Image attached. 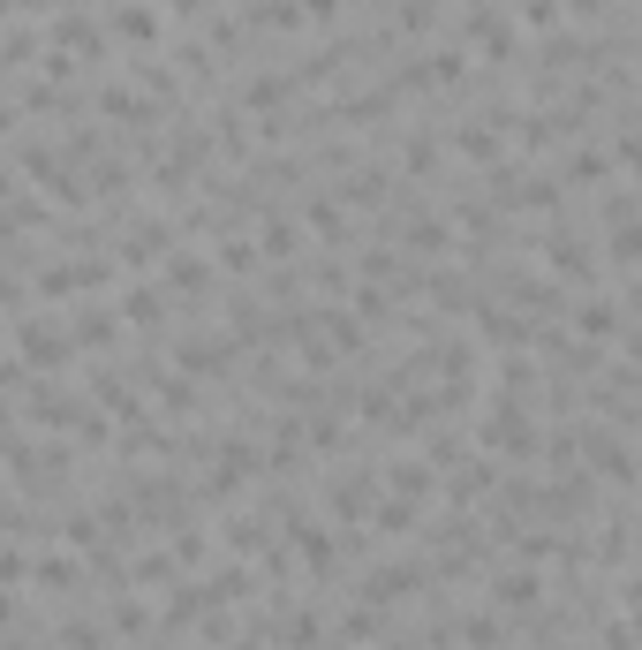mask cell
<instances>
[{
  "label": "cell",
  "instance_id": "cell-5",
  "mask_svg": "<svg viewBox=\"0 0 642 650\" xmlns=\"http://www.w3.org/2000/svg\"><path fill=\"white\" fill-rule=\"evenodd\" d=\"M167 8H204V0H167Z\"/></svg>",
  "mask_w": 642,
  "mask_h": 650
},
{
  "label": "cell",
  "instance_id": "cell-4",
  "mask_svg": "<svg viewBox=\"0 0 642 650\" xmlns=\"http://www.w3.org/2000/svg\"><path fill=\"white\" fill-rule=\"evenodd\" d=\"M167 280H174V288H204V265H197V257H174Z\"/></svg>",
  "mask_w": 642,
  "mask_h": 650
},
{
  "label": "cell",
  "instance_id": "cell-2",
  "mask_svg": "<svg viewBox=\"0 0 642 650\" xmlns=\"http://www.w3.org/2000/svg\"><path fill=\"white\" fill-rule=\"evenodd\" d=\"M114 23H121V38H152V31H159V16L144 8V0H129V8H114Z\"/></svg>",
  "mask_w": 642,
  "mask_h": 650
},
{
  "label": "cell",
  "instance_id": "cell-3",
  "mask_svg": "<svg viewBox=\"0 0 642 650\" xmlns=\"http://www.w3.org/2000/svg\"><path fill=\"white\" fill-rule=\"evenodd\" d=\"M159 310H167V303H159V288H129V318H136V325H152Z\"/></svg>",
  "mask_w": 642,
  "mask_h": 650
},
{
  "label": "cell",
  "instance_id": "cell-1",
  "mask_svg": "<svg viewBox=\"0 0 642 650\" xmlns=\"http://www.w3.org/2000/svg\"><path fill=\"white\" fill-rule=\"evenodd\" d=\"M23 356H31V363H61L68 356V333H53V325H23Z\"/></svg>",
  "mask_w": 642,
  "mask_h": 650
}]
</instances>
